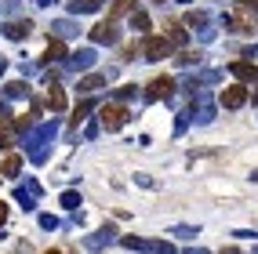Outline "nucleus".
I'll return each instance as SVG.
<instances>
[{"label": "nucleus", "mask_w": 258, "mask_h": 254, "mask_svg": "<svg viewBox=\"0 0 258 254\" xmlns=\"http://www.w3.org/2000/svg\"><path fill=\"white\" fill-rule=\"evenodd\" d=\"M146 55L149 58H167L171 55V40L167 37H149L146 40Z\"/></svg>", "instance_id": "2"}, {"label": "nucleus", "mask_w": 258, "mask_h": 254, "mask_svg": "<svg viewBox=\"0 0 258 254\" xmlns=\"http://www.w3.org/2000/svg\"><path fill=\"white\" fill-rule=\"evenodd\" d=\"M124 11H131V0H120V4L113 8V15H124Z\"/></svg>", "instance_id": "12"}, {"label": "nucleus", "mask_w": 258, "mask_h": 254, "mask_svg": "<svg viewBox=\"0 0 258 254\" xmlns=\"http://www.w3.org/2000/svg\"><path fill=\"white\" fill-rule=\"evenodd\" d=\"M233 73H236V80H258V65H251V62H233Z\"/></svg>", "instance_id": "5"}, {"label": "nucleus", "mask_w": 258, "mask_h": 254, "mask_svg": "<svg viewBox=\"0 0 258 254\" xmlns=\"http://www.w3.org/2000/svg\"><path fill=\"white\" fill-rule=\"evenodd\" d=\"M127 124V109L124 106H102V127L106 131H120Z\"/></svg>", "instance_id": "1"}, {"label": "nucleus", "mask_w": 258, "mask_h": 254, "mask_svg": "<svg viewBox=\"0 0 258 254\" xmlns=\"http://www.w3.org/2000/svg\"><path fill=\"white\" fill-rule=\"evenodd\" d=\"M19 171H22V156H15V152H11V156H4V163H0V175L11 178V175H19Z\"/></svg>", "instance_id": "7"}, {"label": "nucleus", "mask_w": 258, "mask_h": 254, "mask_svg": "<svg viewBox=\"0 0 258 254\" xmlns=\"http://www.w3.org/2000/svg\"><path fill=\"white\" fill-rule=\"evenodd\" d=\"M47 106L55 109V113H62V109H66V95H62L58 83H51V88H47Z\"/></svg>", "instance_id": "6"}, {"label": "nucleus", "mask_w": 258, "mask_h": 254, "mask_svg": "<svg viewBox=\"0 0 258 254\" xmlns=\"http://www.w3.org/2000/svg\"><path fill=\"white\" fill-rule=\"evenodd\" d=\"M244 102H247V91L240 88V83H236V88H226V91H222V106H229V109H240Z\"/></svg>", "instance_id": "3"}, {"label": "nucleus", "mask_w": 258, "mask_h": 254, "mask_svg": "<svg viewBox=\"0 0 258 254\" xmlns=\"http://www.w3.org/2000/svg\"><path fill=\"white\" fill-rule=\"evenodd\" d=\"M171 88H175V80H171V76H157L149 83V98H167Z\"/></svg>", "instance_id": "4"}, {"label": "nucleus", "mask_w": 258, "mask_h": 254, "mask_svg": "<svg viewBox=\"0 0 258 254\" xmlns=\"http://www.w3.org/2000/svg\"><path fill=\"white\" fill-rule=\"evenodd\" d=\"M91 37H95V40H113V29H109V26H95Z\"/></svg>", "instance_id": "10"}, {"label": "nucleus", "mask_w": 258, "mask_h": 254, "mask_svg": "<svg viewBox=\"0 0 258 254\" xmlns=\"http://www.w3.org/2000/svg\"><path fill=\"white\" fill-rule=\"evenodd\" d=\"M62 55H66V44L62 40H51L47 44V58H62Z\"/></svg>", "instance_id": "9"}, {"label": "nucleus", "mask_w": 258, "mask_h": 254, "mask_svg": "<svg viewBox=\"0 0 258 254\" xmlns=\"http://www.w3.org/2000/svg\"><path fill=\"white\" fill-rule=\"evenodd\" d=\"M236 4L244 8V11H251V8H258V0H236Z\"/></svg>", "instance_id": "13"}, {"label": "nucleus", "mask_w": 258, "mask_h": 254, "mask_svg": "<svg viewBox=\"0 0 258 254\" xmlns=\"http://www.w3.org/2000/svg\"><path fill=\"white\" fill-rule=\"evenodd\" d=\"M164 37H167L171 44H185V33H182V26H178V22H171V26H167V33H164Z\"/></svg>", "instance_id": "8"}, {"label": "nucleus", "mask_w": 258, "mask_h": 254, "mask_svg": "<svg viewBox=\"0 0 258 254\" xmlns=\"http://www.w3.org/2000/svg\"><path fill=\"white\" fill-rule=\"evenodd\" d=\"M8 33H11V37H26V33H29V22H22V26H8Z\"/></svg>", "instance_id": "11"}, {"label": "nucleus", "mask_w": 258, "mask_h": 254, "mask_svg": "<svg viewBox=\"0 0 258 254\" xmlns=\"http://www.w3.org/2000/svg\"><path fill=\"white\" fill-rule=\"evenodd\" d=\"M8 222V203H0V225Z\"/></svg>", "instance_id": "14"}]
</instances>
